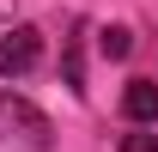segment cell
I'll list each match as a JSON object with an SVG mask.
<instances>
[{
    "label": "cell",
    "instance_id": "obj_1",
    "mask_svg": "<svg viewBox=\"0 0 158 152\" xmlns=\"http://www.w3.org/2000/svg\"><path fill=\"white\" fill-rule=\"evenodd\" d=\"M0 140H6V146H24V152H49L55 146V122H49L24 91L0 85Z\"/></svg>",
    "mask_w": 158,
    "mask_h": 152
},
{
    "label": "cell",
    "instance_id": "obj_2",
    "mask_svg": "<svg viewBox=\"0 0 158 152\" xmlns=\"http://www.w3.org/2000/svg\"><path fill=\"white\" fill-rule=\"evenodd\" d=\"M37 61H43V37L31 24H12V31L0 37V79H24Z\"/></svg>",
    "mask_w": 158,
    "mask_h": 152
},
{
    "label": "cell",
    "instance_id": "obj_3",
    "mask_svg": "<svg viewBox=\"0 0 158 152\" xmlns=\"http://www.w3.org/2000/svg\"><path fill=\"white\" fill-rule=\"evenodd\" d=\"M122 116H128L134 128L158 122V79H128V91H122Z\"/></svg>",
    "mask_w": 158,
    "mask_h": 152
},
{
    "label": "cell",
    "instance_id": "obj_4",
    "mask_svg": "<svg viewBox=\"0 0 158 152\" xmlns=\"http://www.w3.org/2000/svg\"><path fill=\"white\" fill-rule=\"evenodd\" d=\"M98 49H103V61H128L134 55V31H128V24H110L98 37Z\"/></svg>",
    "mask_w": 158,
    "mask_h": 152
},
{
    "label": "cell",
    "instance_id": "obj_5",
    "mask_svg": "<svg viewBox=\"0 0 158 152\" xmlns=\"http://www.w3.org/2000/svg\"><path fill=\"white\" fill-rule=\"evenodd\" d=\"M67 85H73V91H85V67H79V37L67 43Z\"/></svg>",
    "mask_w": 158,
    "mask_h": 152
},
{
    "label": "cell",
    "instance_id": "obj_6",
    "mask_svg": "<svg viewBox=\"0 0 158 152\" xmlns=\"http://www.w3.org/2000/svg\"><path fill=\"white\" fill-rule=\"evenodd\" d=\"M122 152H158V134H146V128H140V134H122Z\"/></svg>",
    "mask_w": 158,
    "mask_h": 152
}]
</instances>
